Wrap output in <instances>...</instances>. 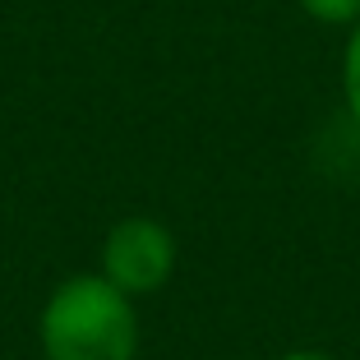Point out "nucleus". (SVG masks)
I'll use <instances>...</instances> for the list:
<instances>
[{
  "instance_id": "1",
  "label": "nucleus",
  "mask_w": 360,
  "mask_h": 360,
  "mask_svg": "<svg viewBox=\"0 0 360 360\" xmlns=\"http://www.w3.org/2000/svg\"><path fill=\"white\" fill-rule=\"evenodd\" d=\"M37 347L42 360H139V309L102 273H75L51 286L37 314Z\"/></svg>"
},
{
  "instance_id": "2",
  "label": "nucleus",
  "mask_w": 360,
  "mask_h": 360,
  "mask_svg": "<svg viewBox=\"0 0 360 360\" xmlns=\"http://www.w3.org/2000/svg\"><path fill=\"white\" fill-rule=\"evenodd\" d=\"M180 264V245L171 236L167 222L158 217H120L102 240V255H97V273L106 277L111 286H120L129 300L158 296L162 286L176 277Z\"/></svg>"
},
{
  "instance_id": "3",
  "label": "nucleus",
  "mask_w": 360,
  "mask_h": 360,
  "mask_svg": "<svg viewBox=\"0 0 360 360\" xmlns=\"http://www.w3.org/2000/svg\"><path fill=\"white\" fill-rule=\"evenodd\" d=\"M342 102L360 129V19L347 28V46H342Z\"/></svg>"
},
{
  "instance_id": "4",
  "label": "nucleus",
  "mask_w": 360,
  "mask_h": 360,
  "mask_svg": "<svg viewBox=\"0 0 360 360\" xmlns=\"http://www.w3.org/2000/svg\"><path fill=\"white\" fill-rule=\"evenodd\" d=\"M300 10L314 23H328V28H351L360 19V0H300Z\"/></svg>"
},
{
  "instance_id": "5",
  "label": "nucleus",
  "mask_w": 360,
  "mask_h": 360,
  "mask_svg": "<svg viewBox=\"0 0 360 360\" xmlns=\"http://www.w3.org/2000/svg\"><path fill=\"white\" fill-rule=\"evenodd\" d=\"M273 360H338V356H328V351H314V347H296V351H282V356H273Z\"/></svg>"
}]
</instances>
